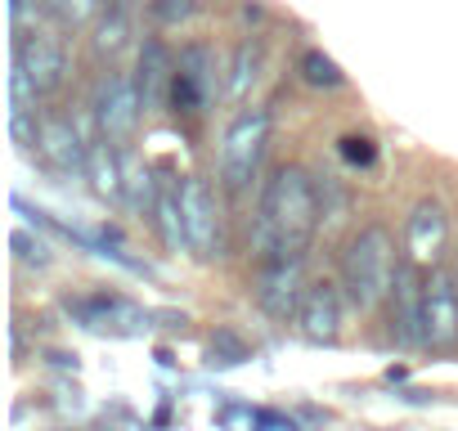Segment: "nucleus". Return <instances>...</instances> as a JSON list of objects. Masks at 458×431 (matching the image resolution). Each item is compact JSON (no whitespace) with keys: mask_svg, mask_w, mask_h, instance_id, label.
I'll list each match as a JSON object with an SVG mask.
<instances>
[{"mask_svg":"<svg viewBox=\"0 0 458 431\" xmlns=\"http://www.w3.org/2000/svg\"><path fill=\"white\" fill-rule=\"evenodd\" d=\"M319 221H324V202L310 171L279 166L266 180L261 202H257V230H252L257 261H301Z\"/></svg>","mask_w":458,"mask_h":431,"instance_id":"1","label":"nucleus"},{"mask_svg":"<svg viewBox=\"0 0 458 431\" xmlns=\"http://www.w3.org/2000/svg\"><path fill=\"white\" fill-rule=\"evenodd\" d=\"M400 266L404 261L395 257V239L386 225L355 230L346 252H342V297L355 310H377L382 301H391Z\"/></svg>","mask_w":458,"mask_h":431,"instance_id":"2","label":"nucleus"},{"mask_svg":"<svg viewBox=\"0 0 458 431\" xmlns=\"http://www.w3.org/2000/svg\"><path fill=\"white\" fill-rule=\"evenodd\" d=\"M266 144H270V108H243L234 117V126L225 131V139H220V157H216L220 184L243 193L261 171Z\"/></svg>","mask_w":458,"mask_h":431,"instance_id":"3","label":"nucleus"},{"mask_svg":"<svg viewBox=\"0 0 458 431\" xmlns=\"http://www.w3.org/2000/svg\"><path fill=\"white\" fill-rule=\"evenodd\" d=\"M90 113H95V126L104 135V144H126L135 131H140V113H144V99L135 90V77L126 72H99L95 77V90H90Z\"/></svg>","mask_w":458,"mask_h":431,"instance_id":"4","label":"nucleus"},{"mask_svg":"<svg viewBox=\"0 0 458 431\" xmlns=\"http://www.w3.org/2000/svg\"><path fill=\"white\" fill-rule=\"evenodd\" d=\"M175 202H180V221H184L189 252L202 257V261H220L225 257V230H220V207H216L207 180L184 175L180 189H175Z\"/></svg>","mask_w":458,"mask_h":431,"instance_id":"5","label":"nucleus"},{"mask_svg":"<svg viewBox=\"0 0 458 431\" xmlns=\"http://www.w3.org/2000/svg\"><path fill=\"white\" fill-rule=\"evenodd\" d=\"M458 342V279L449 270H431L422 283V346L449 351Z\"/></svg>","mask_w":458,"mask_h":431,"instance_id":"6","label":"nucleus"},{"mask_svg":"<svg viewBox=\"0 0 458 431\" xmlns=\"http://www.w3.org/2000/svg\"><path fill=\"white\" fill-rule=\"evenodd\" d=\"M14 63L37 81L41 95H55L68 81V50H64L59 37H50L41 28L28 32V37H14Z\"/></svg>","mask_w":458,"mask_h":431,"instance_id":"7","label":"nucleus"},{"mask_svg":"<svg viewBox=\"0 0 458 431\" xmlns=\"http://www.w3.org/2000/svg\"><path fill=\"white\" fill-rule=\"evenodd\" d=\"M257 306L275 319H297L301 301H306V275H301V261H261L257 270Z\"/></svg>","mask_w":458,"mask_h":431,"instance_id":"8","label":"nucleus"},{"mask_svg":"<svg viewBox=\"0 0 458 431\" xmlns=\"http://www.w3.org/2000/svg\"><path fill=\"white\" fill-rule=\"evenodd\" d=\"M449 248V216L440 202L422 198L413 211H409V225H404V252H409V266L413 270H427L445 257Z\"/></svg>","mask_w":458,"mask_h":431,"instance_id":"9","label":"nucleus"},{"mask_svg":"<svg viewBox=\"0 0 458 431\" xmlns=\"http://www.w3.org/2000/svg\"><path fill=\"white\" fill-rule=\"evenodd\" d=\"M297 328L306 342H319V346H333L342 337V292L337 283H310L306 288V301L297 310Z\"/></svg>","mask_w":458,"mask_h":431,"instance_id":"10","label":"nucleus"},{"mask_svg":"<svg viewBox=\"0 0 458 431\" xmlns=\"http://www.w3.org/2000/svg\"><path fill=\"white\" fill-rule=\"evenodd\" d=\"M175 59H171V50L162 46V41H144L140 46V59H135V90H140V99H144V113L148 108H162L166 99H171V81H175Z\"/></svg>","mask_w":458,"mask_h":431,"instance_id":"11","label":"nucleus"},{"mask_svg":"<svg viewBox=\"0 0 458 431\" xmlns=\"http://www.w3.org/2000/svg\"><path fill=\"white\" fill-rule=\"evenodd\" d=\"M37 153L55 166V171H86V162H90V148L81 144V135H77V126L68 122V117H46L41 122V144H37Z\"/></svg>","mask_w":458,"mask_h":431,"instance_id":"12","label":"nucleus"},{"mask_svg":"<svg viewBox=\"0 0 458 431\" xmlns=\"http://www.w3.org/2000/svg\"><path fill=\"white\" fill-rule=\"evenodd\" d=\"M131 37H135V28H131V10L122 5V0H108L104 5V14L95 19V37H90V55L99 59V63H113L126 46H131Z\"/></svg>","mask_w":458,"mask_h":431,"instance_id":"13","label":"nucleus"},{"mask_svg":"<svg viewBox=\"0 0 458 431\" xmlns=\"http://www.w3.org/2000/svg\"><path fill=\"white\" fill-rule=\"evenodd\" d=\"M86 175H90V184H95L99 198H122V189H126V171H122V157H117L113 144H95L90 148Z\"/></svg>","mask_w":458,"mask_h":431,"instance_id":"14","label":"nucleus"},{"mask_svg":"<svg viewBox=\"0 0 458 431\" xmlns=\"http://www.w3.org/2000/svg\"><path fill=\"white\" fill-rule=\"evenodd\" d=\"M153 221H157L162 243H166L171 252L189 248V243H184V221H180V202H175V193H162V198L153 202Z\"/></svg>","mask_w":458,"mask_h":431,"instance_id":"15","label":"nucleus"},{"mask_svg":"<svg viewBox=\"0 0 458 431\" xmlns=\"http://www.w3.org/2000/svg\"><path fill=\"white\" fill-rule=\"evenodd\" d=\"M108 0H46V10L64 23V28H86L104 14Z\"/></svg>","mask_w":458,"mask_h":431,"instance_id":"16","label":"nucleus"},{"mask_svg":"<svg viewBox=\"0 0 458 431\" xmlns=\"http://www.w3.org/2000/svg\"><path fill=\"white\" fill-rule=\"evenodd\" d=\"M301 77L310 81V86H319V90H337L346 77H342V68L324 55V50H306L301 55Z\"/></svg>","mask_w":458,"mask_h":431,"instance_id":"17","label":"nucleus"},{"mask_svg":"<svg viewBox=\"0 0 458 431\" xmlns=\"http://www.w3.org/2000/svg\"><path fill=\"white\" fill-rule=\"evenodd\" d=\"M37 104H41L37 81L14 63V72H10V117H37Z\"/></svg>","mask_w":458,"mask_h":431,"instance_id":"18","label":"nucleus"},{"mask_svg":"<svg viewBox=\"0 0 458 431\" xmlns=\"http://www.w3.org/2000/svg\"><path fill=\"white\" fill-rule=\"evenodd\" d=\"M257 68H261V50L248 41V46H239V55H234V81H229V99H248V81H257Z\"/></svg>","mask_w":458,"mask_h":431,"instance_id":"19","label":"nucleus"},{"mask_svg":"<svg viewBox=\"0 0 458 431\" xmlns=\"http://www.w3.org/2000/svg\"><path fill=\"white\" fill-rule=\"evenodd\" d=\"M148 14L157 28H180L198 14V0H148Z\"/></svg>","mask_w":458,"mask_h":431,"instance_id":"20","label":"nucleus"},{"mask_svg":"<svg viewBox=\"0 0 458 431\" xmlns=\"http://www.w3.org/2000/svg\"><path fill=\"white\" fill-rule=\"evenodd\" d=\"M37 23H41V0H10V28H14V37L37 32Z\"/></svg>","mask_w":458,"mask_h":431,"instance_id":"21","label":"nucleus"},{"mask_svg":"<svg viewBox=\"0 0 458 431\" xmlns=\"http://www.w3.org/2000/svg\"><path fill=\"white\" fill-rule=\"evenodd\" d=\"M14 252H19V261H28V266H50L46 243H37V239L23 234V230H14Z\"/></svg>","mask_w":458,"mask_h":431,"instance_id":"22","label":"nucleus"},{"mask_svg":"<svg viewBox=\"0 0 458 431\" xmlns=\"http://www.w3.org/2000/svg\"><path fill=\"white\" fill-rule=\"evenodd\" d=\"M342 153H346L351 162H360V166H369V162L377 157V148H373L369 135H346V139H342Z\"/></svg>","mask_w":458,"mask_h":431,"instance_id":"23","label":"nucleus"},{"mask_svg":"<svg viewBox=\"0 0 458 431\" xmlns=\"http://www.w3.org/2000/svg\"><path fill=\"white\" fill-rule=\"evenodd\" d=\"M454 279H458V270H454Z\"/></svg>","mask_w":458,"mask_h":431,"instance_id":"24","label":"nucleus"}]
</instances>
